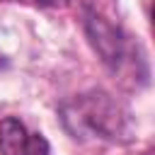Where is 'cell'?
I'll return each instance as SVG.
<instances>
[{"label": "cell", "instance_id": "1", "mask_svg": "<svg viewBox=\"0 0 155 155\" xmlns=\"http://www.w3.org/2000/svg\"><path fill=\"white\" fill-rule=\"evenodd\" d=\"M63 124L75 138H102V140H128L131 121L119 102H114L107 92H87L78 94L61 107Z\"/></svg>", "mask_w": 155, "mask_h": 155}, {"label": "cell", "instance_id": "2", "mask_svg": "<svg viewBox=\"0 0 155 155\" xmlns=\"http://www.w3.org/2000/svg\"><path fill=\"white\" fill-rule=\"evenodd\" d=\"M0 153L2 155H51L48 140L41 133H29L15 116L0 121Z\"/></svg>", "mask_w": 155, "mask_h": 155}, {"label": "cell", "instance_id": "3", "mask_svg": "<svg viewBox=\"0 0 155 155\" xmlns=\"http://www.w3.org/2000/svg\"><path fill=\"white\" fill-rule=\"evenodd\" d=\"M85 29H87V36H90V44L94 46V51L102 56V61L111 68H116L124 58V36L116 27H111L104 17L94 15V12H87V19H85Z\"/></svg>", "mask_w": 155, "mask_h": 155}, {"label": "cell", "instance_id": "4", "mask_svg": "<svg viewBox=\"0 0 155 155\" xmlns=\"http://www.w3.org/2000/svg\"><path fill=\"white\" fill-rule=\"evenodd\" d=\"M22 2H29L36 7H58V5H65L68 0H22Z\"/></svg>", "mask_w": 155, "mask_h": 155}, {"label": "cell", "instance_id": "5", "mask_svg": "<svg viewBox=\"0 0 155 155\" xmlns=\"http://www.w3.org/2000/svg\"><path fill=\"white\" fill-rule=\"evenodd\" d=\"M2 63H5V61H2V56H0V65H2Z\"/></svg>", "mask_w": 155, "mask_h": 155}]
</instances>
